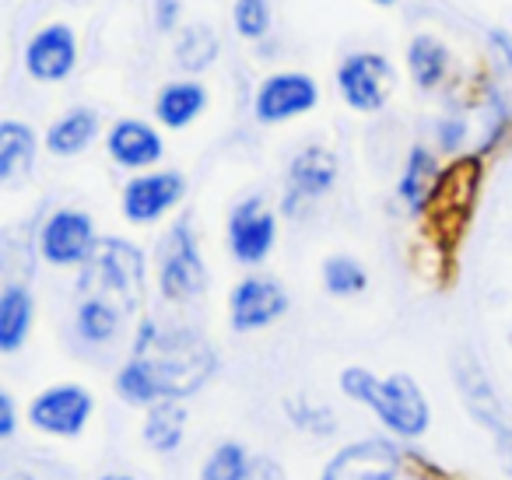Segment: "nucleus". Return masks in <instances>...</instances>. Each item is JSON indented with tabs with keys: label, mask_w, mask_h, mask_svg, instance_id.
<instances>
[{
	"label": "nucleus",
	"mask_w": 512,
	"mask_h": 480,
	"mask_svg": "<svg viewBox=\"0 0 512 480\" xmlns=\"http://www.w3.org/2000/svg\"><path fill=\"white\" fill-rule=\"evenodd\" d=\"M218 368L214 347L186 326H158L144 319L134 337L130 361L116 372V393L134 407H151L158 400H183L207 386Z\"/></svg>",
	"instance_id": "nucleus-1"
},
{
	"label": "nucleus",
	"mask_w": 512,
	"mask_h": 480,
	"mask_svg": "<svg viewBox=\"0 0 512 480\" xmlns=\"http://www.w3.org/2000/svg\"><path fill=\"white\" fill-rule=\"evenodd\" d=\"M344 396L365 403L372 414L383 421L386 431H393V438H421L432 424V410L421 393V386L411 375L397 372L390 379H376L369 368H344L341 375Z\"/></svg>",
	"instance_id": "nucleus-2"
},
{
	"label": "nucleus",
	"mask_w": 512,
	"mask_h": 480,
	"mask_svg": "<svg viewBox=\"0 0 512 480\" xmlns=\"http://www.w3.org/2000/svg\"><path fill=\"white\" fill-rule=\"evenodd\" d=\"M81 291L106 298L120 312H134L144 295V253L137 246H130L127 239L99 242L95 256L85 263Z\"/></svg>",
	"instance_id": "nucleus-3"
},
{
	"label": "nucleus",
	"mask_w": 512,
	"mask_h": 480,
	"mask_svg": "<svg viewBox=\"0 0 512 480\" xmlns=\"http://www.w3.org/2000/svg\"><path fill=\"white\" fill-rule=\"evenodd\" d=\"M158 288L169 302H190L207 288L204 256H200L197 235L186 218H179L158 242Z\"/></svg>",
	"instance_id": "nucleus-4"
},
{
	"label": "nucleus",
	"mask_w": 512,
	"mask_h": 480,
	"mask_svg": "<svg viewBox=\"0 0 512 480\" xmlns=\"http://www.w3.org/2000/svg\"><path fill=\"white\" fill-rule=\"evenodd\" d=\"M404 470V449L393 438H362L323 466L320 480H397Z\"/></svg>",
	"instance_id": "nucleus-5"
},
{
	"label": "nucleus",
	"mask_w": 512,
	"mask_h": 480,
	"mask_svg": "<svg viewBox=\"0 0 512 480\" xmlns=\"http://www.w3.org/2000/svg\"><path fill=\"white\" fill-rule=\"evenodd\" d=\"M95 410V400L88 389L64 382V386H50L32 400L29 421L36 431L53 438H78L85 431L88 417Z\"/></svg>",
	"instance_id": "nucleus-6"
},
{
	"label": "nucleus",
	"mask_w": 512,
	"mask_h": 480,
	"mask_svg": "<svg viewBox=\"0 0 512 480\" xmlns=\"http://www.w3.org/2000/svg\"><path fill=\"white\" fill-rule=\"evenodd\" d=\"M99 249L95 239V225L85 211H57L46 218L43 232H39V253L53 267H85Z\"/></svg>",
	"instance_id": "nucleus-7"
},
{
	"label": "nucleus",
	"mask_w": 512,
	"mask_h": 480,
	"mask_svg": "<svg viewBox=\"0 0 512 480\" xmlns=\"http://www.w3.org/2000/svg\"><path fill=\"white\" fill-rule=\"evenodd\" d=\"M274 242H278V218L267 211L260 197H246L232 207L228 214V249L242 267H256L271 256Z\"/></svg>",
	"instance_id": "nucleus-8"
},
{
	"label": "nucleus",
	"mask_w": 512,
	"mask_h": 480,
	"mask_svg": "<svg viewBox=\"0 0 512 480\" xmlns=\"http://www.w3.org/2000/svg\"><path fill=\"white\" fill-rule=\"evenodd\" d=\"M288 312V295L274 277H242L232 291V302H228V316H232L235 333H253L264 330V326L278 323Z\"/></svg>",
	"instance_id": "nucleus-9"
},
{
	"label": "nucleus",
	"mask_w": 512,
	"mask_h": 480,
	"mask_svg": "<svg viewBox=\"0 0 512 480\" xmlns=\"http://www.w3.org/2000/svg\"><path fill=\"white\" fill-rule=\"evenodd\" d=\"M186 179L179 172H148L137 176L123 190V214L130 225H155L162 214H169L172 207L183 200Z\"/></svg>",
	"instance_id": "nucleus-10"
},
{
	"label": "nucleus",
	"mask_w": 512,
	"mask_h": 480,
	"mask_svg": "<svg viewBox=\"0 0 512 480\" xmlns=\"http://www.w3.org/2000/svg\"><path fill=\"white\" fill-rule=\"evenodd\" d=\"M390 64L379 53H355L341 64V92L344 102L358 113H376L386 102V88H390Z\"/></svg>",
	"instance_id": "nucleus-11"
},
{
	"label": "nucleus",
	"mask_w": 512,
	"mask_h": 480,
	"mask_svg": "<svg viewBox=\"0 0 512 480\" xmlns=\"http://www.w3.org/2000/svg\"><path fill=\"white\" fill-rule=\"evenodd\" d=\"M337 183V158L327 148H306L295 155L288 169V193H285V214H299L302 204L327 197Z\"/></svg>",
	"instance_id": "nucleus-12"
},
{
	"label": "nucleus",
	"mask_w": 512,
	"mask_h": 480,
	"mask_svg": "<svg viewBox=\"0 0 512 480\" xmlns=\"http://www.w3.org/2000/svg\"><path fill=\"white\" fill-rule=\"evenodd\" d=\"M316 99H320V92H316L313 78H306V74H274L256 92V116L264 123L292 120L299 113H309Z\"/></svg>",
	"instance_id": "nucleus-13"
},
{
	"label": "nucleus",
	"mask_w": 512,
	"mask_h": 480,
	"mask_svg": "<svg viewBox=\"0 0 512 480\" xmlns=\"http://www.w3.org/2000/svg\"><path fill=\"white\" fill-rule=\"evenodd\" d=\"M74 60H78V43L67 25H46L25 50V67L36 81H64L74 71Z\"/></svg>",
	"instance_id": "nucleus-14"
},
{
	"label": "nucleus",
	"mask_w": 512,
	"mask_h": 480,
	"mask_svg": "<svg viewBox=\"0 0 512 480\" xmlns=\"http://www.w3.org/2000/svg\"><path fill=\"white\" fill-rule=\"evenodd\" d=\"M453 368H456V386H460V396L467 400L470 414H474L488 431H498L502 424H509V417H505L502 403H498V393L488 382V375H484V368L477 365L474 358H467V354L456 358Z\"/></svg>",
	"instance_id": "nucleus-15"
},
{
	"label": "nucleus",
	"mask_w": 512,
	"mask_h": 480,
	"mask_svg": "<svg viewBox=\"0 0 512 480\" xmlns=\"http://www.w3.org/2000/svg\"><path fill=\"white\" fill-rule=\"evenodd\" d=\"M109 158L123 169H148L162 158V137L141 120H120L109 130Z\"/></svg>",
	"instance_id": "nucleus-16"
},
{
	"label": "nucleus",
	"mask_w": 512,
	"mask_h": 480,
	"mask_svg": "<svg viewBox=\"0 0 512 480\" xmlns=\"http://www.w3.org/2000/svg\"><path fill=\"white\" fill-rule=\"evenodd\" d=\"M141 435H144V445H148L151 452H162V456L176 452L186 438V407L179 400L151 403L148 417H144Z\"/></svg>",
	"instance_id": "nucleus-17"
},
{
	"label": "nucleus",
	"mask_w": 512,
	"mask_h": 480,
	"mask_svg": "<svg viewBox=\"0 0 512 480\" xmlns=\"http://www.w3.org/2000/svg\"><path fill=\"white\" fill-rule=\"evenodd\" d=\"M439 183H442V176H439V165H435L432 151L411 148L404 176H400V186H397L400 200H404L411 211H425L435 193H439Z\"/></svg>",
	"instance_id": "nucleus-18"
},
{
	"label": "nucleus",
	"mask_w": 512,
	"mask_h": 480,
	"mask_svg": "<svg viewBox=\"0 0 512 480\" xmlns=\"http://www.w3.org/2000/svg\"><path fill=\"white\" fill-rule=\"evenodd\" d=\"M32 316H36L32 291L22 288V284H8L0 295V347L8 354H15L25 344L32 330Z\"/></svg>",
	"instance_id": "nucleus-19"
},
{
	"label": "nucleus",
	"mask_w": 512,
	"mask_h": 480,
	"mask_svg": "<svg viewBox=\"0 0 512 480\" xmlns=\"http://www.w3.org/2000/svg\"><path fill=\"white\" fill-rule=\"evenodd\" d=\"M95 130H99V116H95L92 109H71V113H64L50 127V134H46V148L60 158L81 155V151L95 141Z\"/></svg>",
	"instance_id": "nucleus-20"
},
{
	"label": "nucleus",
	"mask_w": 512,
	"mask_h": 480,
	"mask_svg": "<svg viewBox=\"0 0 512 480\" xmlns=\"http://www.w3.org/2000/svg\"><path fill=\"white\" fill-rule=\"evenodd\" d=\"M32 158H36V137H32V130L8 120L0 127V179L4 183H18L25 172H32Z\"/></svg>",
	"instance_id": "nucleus-21"
},
{
	"label": "nucleus",
	"mask_w": 512,
	"mask_h": 480,
	"mask_svg": "<svg viewBox=\"0 0 512 480\" xmlns=\"http://www.w3.org/2000/svg\"><path fill=\"white\" fill-rule=\"evenodd\" d=\"M204 102H207L204 88L193 85V81H179V85L162 88V95H158V102H155V113L169 130H179L190 120H197Z\"/></svg>",
	"instance_id": "nucleus-22"
},
{
	"label": "nucleus",
	"mask_w": 512,
	"mask_h": 480,
	"mask_svg": "<svg viewBox=\"0 0 512 480\" xmlns=\"http://www.w3.org/2000/svg\"><path fill=\"white\" fill-rule=\"evenodd\" d=\"M120 316L123 312L116 309L113 302L85 295V302L74 312V326H78V337L88 340V344H106V340H113L116 330H120Z\"/></svg>",
	"instance_id": "nucleus-23"
},
{
	"label": "nucleus",
	"mask_w": 512,
	"mask_h": 480,
	"mask_svg": "<svg viewBox=\"0 0 512 480\" xmlns=\"http://www.w3.org/2000/svg\"><path fill=\"white\" fill-rule=\"evenodd\" d=\"M407 64H411V74H414V81H418V88H435L446 81L449 53L439 39L418 36L411 43V53H407Z\"/></svg>",
	"instance_id": "nucleus-24"
},
{
	"label": "nucleus",
	"mask_w": 512,
	"mask_h": 480,
	"mask_svg": "<svg viewBox=\"0 0 512 480\" xmlns=\"http://www.w3.org/2000/svg\"><path fill=\"white\" fill-rule=\"evenodd\" d=\"M249 466H253V459L239 442H218L200 466V480H242Z\"/></svg>",
	"instance_id": "nucleus-25"
},
{
	"label": "nucleus",
	"mask_w": 512,
	"mask_h": 480,
	"mask_svg": "<svg viewBox=\"0 0 512 480\" xmlns=\"http://www.w3.org/2000/svg\"><path fill=\"white\" fill-rule=\"evenodd\" d=\"M214 57H218V39H214V32L207 29V25H190V29H183V36H179V43H176L179 67H186V71H204Z\"/></svg>",
	"instance_id": "nucleus-26"
},
{
	"label": "nucleus",
	"mask_w": 512,
	"mask_h": 480,
	"mask_svg": "<svg viewBox=\"0 0 512 480\" xmlns=\"http://www.w3.org/2000/svg\"><path fill=\"white\" fill-rule=\"evenodd\" d=\"M323 284H327L330 295L355 298V295H362V291H365L369 277H365L362 263L351 260V256H330V260L323 263Z\"/></svg>",
	"instance_id": "nucleus-27"
},
{
	"label": "nucleus",
	"mask_w": 512,
	"mask_h": 480,
	"mask_svg": "<svg viewBox=\"0 0 512 480\" xmlns=\"http://www.w3.org/2000/svg\"><path fill=\"white\" fill-rule=\"evenodd\" d=\"M288 421H292L299 431L316 435V438H330L337 431L334 410L323 407V403H313V400H288Z\"/></svg>",
	"instance_id": "nucleus-28"
},
{
	"label": "nucleus",
	"mask_w": 512,
	"mask_h": 480,
	"mask_svg": "<svg viewBox=\"0 0 512 480\" xmlns=\"http://www.w3.org/2000/svg\"><path fill=\"white\" fill-rule=\"evenodd\" d=\"M235 29L246 39H260L271 29V0H235Z\"/></svg>",
	"instance_id": "nucleus-29"
},
{
	"label": "nucleus",
	"mask_w": 512,
	"mask_h": 480,
	"mask_svg": "<svg viewBox=\"0 0 512 480\" xmlns=\"http://www.w3.org/2000/svg\"><path fill=\"white\" fill-rule=\"evenodd\" d=\"M463 137H467V123L463 120H442V127H439V148L442 151H460Z\"/></svg>",
	"instance_id": "nucleus-30"
},
{
	"label": "nucleus",
	"mask_w": 512,
	"mask_h": 480,
	"mask_svg": "<svg viewBox=\"0 0 512 480\" xmlns=\"http://www.w3.org/2000/svg\"><path fill=\"white\" fill-rule=\"evenodd\" d=\"M242 480H285V470H281L271 456H256L253 466H249V473Z\"/></svg>",
	"instance_id": "nucleus-31"
},
{
	"label": "nucleus",
	"mask_w": 512,
	"mask_h": 480,
	"mask_svg": "<svg viewBox=\"0 0 512 480\" xmlns=\"http://www.w3.org/2000/svg\"><path fill=\"white\" fill-rule=\"evenodd\" d=\"M491 438H495L498 463H502V470L512 477V424H502L498 431H491Z\"/></svg>",
	"instance_id": "nucleus-32"
},
{
	"label": "nucleus",
	"mask_w": 512,
	"mask_h": 480,
	"mask_svg": "<svg viewBox=\"0 0 512 480\" xmlns=\"http://www.w3.org/2000/svg\"><path fill=\"white\" fill-rule=\"evenodd\" d=\"M15 435V400L11 393H0V438Z\"/></svg>",
	"instance_id": "nucleus-33"
},
{
	"label": "nucleus",
	"mask_w": 512,
	"mask_h": 480,
	"mask_svg": "<svg viewBox=\"0 0 512 480\" xmlns=\"http://www.w3.org/2000/svg\"><path fill=\"white\" fill-rule=\"evenodd\" d=\"M155 18H158V29H172L176 18H179V0H158Z\"/></svg>",
	"instance_id": "nucleus-34"
},
{
	"label": "nucleus",
	"mask_w": 512,
	"mask_h": 480,
	"mask_svg": "<svg viewBox=\"0 0 512 480\" xmlns=\"http://www.w3.org/2000/svg\"><path fill=\"white\" fill-rule=\"evenodd\" d=\"M4 480H36V477H32V473H8Z\"/></svg>",
	"instance_id": "nucleus-35"
},
{
	"label": "nucleus",
	"mask_w": 512,
	"mask_h": 480,
	"mask_svg": "<svg viewBox=\"0 0 512 480\" xmlns=\"http://www.w3.org/2000/svg\"><path fill=\"white\" fill-rule=\"evenodd\" d=\"M99 480H134V477H127V473H106V477H99Z\"/></svg>",
	"instance_id": "nucleus-36"
},
{
	"label": "nucleus",
	"mask_w": 512,
	"mask_h": 480,
	"mask_svg": "<svg viewBox=\"0 0 512 480\" xmlns=\"http://www.w3.org/2000/svg\"><path fill=\"white\" fill-rule=\"evenodd\" d=\"M376 4H393V0H376Z\"/></svg>",
	"instance_id": "nucleus-37"
},
{
	"label": "nucleus",
	"mask_w": 512,
	"mask_h": 480,
	"mask_svg": "<svg viewBox=\"0 0 512 480\" xmlns=\"http://www.w3.org/2000/svg\"><path fill=\"white\" fill-rule=\"evenodd\" d=\"M71 4H85V0H71Z\"/></svg>",
	"instance_id": "nucleus-38"
}]
</instances>
